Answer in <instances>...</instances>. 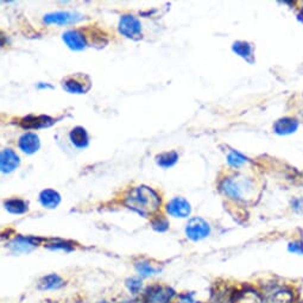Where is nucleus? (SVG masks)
I'll list each match as a JSON object with an SVG mask.
<instances>
[{
	"label": "nucleus",
	"mask_w": 303,
	"mask_h": 303,
	"mask_svg": "<svg viewBox=\"0 0 303 303\" xmlns=\"http://www.w3.org/2000/svg\"><path fill=\"white\" fill-rule=\"evenodd\" d=\"M124 203L132 211L144 218L152 215L160 207V197L153 189L145 185H139L126 194Z\"/></svg>",
	"instance_id": "nucleus-1"
},
{
	"label": "nucleus",
	"mask_w": 303,
	"mask_h": 303,
	"mask_svg": "<svg viewBox=\"0 0 303 303\" xmlns=\"http://www.w3.org/2000/svg\"><path fill=\"white\" fill-rule=\"evenodd\" d=\"M62 86L68 92L81 94V93L89 91V88L92 86V81L89 79V76L86 75V74H73V75L64 77L62 80Z\"/></svg>",
	"instance_id": "nucleus-2"
},
{
	"label": "nucleus",
	"mask_w": 303,
	"mask_h": 303,
	"mask_svg": "<svg viewBox=\"0 0 303 303\" xmlns=\"http://www.w3.org/2000/svg\"><path fill=\"white\" fill-rule=\"evenodd\" d=\"M175 296V292L169 287L152 286L144 294V303H170Z\"/></svg>",
	"instance_id": "nucleus-3"
},
{
	"label": "nucleus",
	"mask_w": 303,
	"mask_h": 303,
	"mask_svg": "<svg viewBox=\"0 0 303 303\" xmlns=\"http://www.w3.org/2000/svg\"><path fill=\"white\" fill-rule=\"evenodd\" d=\"M211 233V227L207 224V221L201 218H193L188 221L187 227H185V234L193 242H199V240L205 239L206 237Z\"/></svg>",
	"instance_id": "nucleus-4"
},
{
	"label": "nucleus",
	"mask_w": 303,
	"mask_h": 303,
	"mask_svg": "<svg viewBox=\"0 0 303 303\" xmlns=\"http://www.w3.org/2000/svg\"><path fill=\"white\" fill-rule=\"evenodd\" d=\"M119 31L124 36L132 39H138L142 36V25L141 21L134 15L125 14L123 15L119 23Z\"/></svg>",
	"instance_id": "nucleus-5"
},
{
	"label": "nucleus",
	"mask_w": 303,
	"mask_h": 303,
	"mask_svg": "<svg viewBox=\"0 0 303 303\" xmlns=\"http://www.w3.org/2000/svg\"><path fill=\"white\" fill-rule=\"evenodd\" d=\"M82 19V15L76 12H55V13H49L44 17V21L48 24H57V25H63V24L75 23Z\"/></svg>",
	"instance_id": "nucleus-6"
},
{
	"label": "nucleus",
	"mask_w": 303,
	"mask_h": 303,
	"mask_svg": "<svg viewBox=\"0 0 303 303\" xmlns=\"http://www.w3.org/2000/svg\"><path fill=\"white\" fill-rule=\"evenodd\" d=\"M166 211L175 218H187L190 214V205L187 200L182 197H175L166 206Z\"/></svg>",
	"instance_id": "nucleus-7"
},
{
	"label": "nucleus",
	"mask_w": 303,
	"mask_h": 303,
	"mask_svg": "<svg viewBox=\"0 0 303 303\" xmlns=\"http://www.w3.org/2000/svg\"><path fill=\"white\" fill-rule=\"evenodd\" d=\"M56 123V120L49 116H27L20 120L21 128L24 129H42L49 128L52 124Z\"/></svg>",
	"instance_id": "nucleus-8"
},
{
	"label": "nucleus",
	"mask_w": 303,
	"mask_h": 303,
	"mask_svg": "<svg viewBox=\"0 0 303 303\" xmlns=\"http://www.w3.org/2000/svg\"><path fill=\"white\" fill-rule=\"evenodd\" d=\"M64 286H66V282L63 281V278L56 274H50L39 280L38 284H37V288L45 292V290H58Z\"/></svg>",
	"instance_id": "nucleus-9"
},
{
	"label": "nucleus",
	"mask_w": 303,
	"mask_h": 303,
	"mask_svg": "<svg viewBox=\"0 0 303 303\" xmlns=\"http://www.w3.org/2000/svg\"><path fill=\"white\" fill-rule=\"evenodd\" d=\"M63 41L66 42L67 45L69 46L70 49H73V50H82V49L86 48L85 37H83L80 31H67L63 35Z\"/></svg>",
	"instance_id": "nucleus-10"
},
{
	"label": "nucleus",
	"mask_w": 303,
	"mask_h": 303,
	"mask_svg": "<svg viewBox=\"0 0 303 303\" xmlns=\"http://www.w3.org/2000/svg\"><path fill=\"white\" fill-rule=\"evenodd\" d=\"M39 147H41L39 138L35 134L29 132V134L21 136L19 139V148L26 153H35L39 149Z\"/></svg>",
	"instance_id": "nucleus-11"
},
{
	"label": "nucleus",
	"mask_w": 303,
	"mask_h": 303,
	"mask_svg": "<svg viewBox=\"0 0 303 303\" xmlns=\"http://www.w3.org/2000/svg\"><path fill=\"white\" fill-rule=\"evenodd\" d=\"M42 239L33 237H18L11 243V246L13 247L15 252H29L32 247L38 246L39 242Z\"/></svg>",
	"instance_id": "nucleus-12"
},
{
	"label": "nucleus",
	"mask_w": 303,
	"mask_h": 303,
	"mask_svg": "<svg viewBox=\"0 0 303 303\" xmlns=\"http://www.w3.org/2000/svg\"><path fill=\"white\" fill-rule=\"evenodd\" d=\"M1 170L2 172H11L19 165V157L10 149L2 150L1 152Z\"/></svg>",
	"instance_id": "nucleus-13"
},
{
	"label": "nucleus",
	"mask_w": 303,
	"mask_h": 303,
	"mask_svg": "<svg viewBox=\"0 0 303 303\" xmlns=\"http://www.w3.org/2000/svg\"><path fill=\"white\" fill-rule=\"evenodd\" d=\"M39 201L46 208H56L61 202V196L57 191L52 189H45L39 194Z\"/></svg>",
	"instance_id": "nucleus-14"
},
{
	"label": "nucleus",
	"mask_w": 303,
	"mask_h": 303,
	"mask_svg": "<svg viewBox=\"0 0 303 303\" xmlns=\"http://www.w3.org/2000/svg\"><path fill=\"white\" fill-rule=\"evenodd\" d=\"M70 139H72L73 144L77 148H86L88 145V134L85 129L81 126L73 129L70 131Z\"/></svg>",
	"instance_id": "nucleus-15"
},
{
	"label": "nucleus",
	"mask_w": 303,
	"mask_h": 303,
	"mask_svg": "<svg viewBox=\"0 0 303 303\" xmlns=\"http://www.w3.org/2000/svg\"><path fill=\"white\" fill-rule=\"evenodd\" d=\"M5 208L12 214H23L27 211V202L20 199H10L5 201Z\"/></svg>",
	"instance_id": "nucleus-16"
},
{
	"label": "nucleus",
	"mask_w": 303,
	"mask_h": 303,
	"mask_svg": "<svg viewBox=\"0 0 303 303\" xmlns=\"http://www.w3.org/2000/svg\"><path fill=\"white\" fill-rule=\"evenodd\" d=\"M178 154L175 151H169V152H163L156 157L157 164L163 166V168H169L172 166L177 162Z\"/></svg>",
	"instance_id": "nucleus-17"
},
{
	"label": "nucleus",
	"mask_w": 303,
	"mask_h": 303,
	"mask_svg": "<svg viewBox=\"0 0 303 303\" xmlns=\"http://www.w3.org/2000/svg\"><path fill=\"white\" fill-rule=\"evenodd\" d=\"M136 270L142 277H150L158 273V269L153 268L149 262H137L135 264Z\"/></svg>",
	"instance_id": "nucleus-18"
},
{
	"label": "nucleus",
	"mask_w": 303,
	"mask_h": 303,
	"mask_svg": "<svg viewBox=\"0 0 303 303\" xmlns=\"http://www.w3.org/2000/svg\"><path fill=\"white\" fill-rule=\"evenodd\" d=\"M125 284H126V287H128V289L130 290V293L134 294V295L138 294L142 290V288H143V282H142L141 278H137V277L128 278Z\"/></svg>",
	"instance_id": "nucleus-19"
},
{
	"label": "nucleus",
	"mask_w": 303,
	"mask_h": 303,
	"mask_svg": "<svg viewBox=\"0 0 303 303\" xmlns=\"http://www.w3.org/2000/svg\"><path fill=\"white\" fill-rule=\"evenodd\" d=\"M48 249L51 250H64V251H72L73 245L68 242H63L61 239H52L51 243L46 244L45 245Z\"/></svg>",
	"instance_id": "nucleus-20"
},
{
	"label": "nucleus",
	"mask_w": 303,
	"mask_h": 303,
	"mask_svg": "<svg viewBox=\"0 0 303 303\" xmlns=\"http://www.w3.org/2000/svg\"><path fill=\"white\" fill-rule=\"evenodd\" d=\"M151 225H152V228L154 231L158 232H164L169 228V222L163 215L156 216V218L151 221Z\"/></svg>",
	"instance_id": "nucleus-21"
},
{
	"label": "nucleus",
	"mask_w": 303,
	"mask_h": 303,
	"mask_svg": "<svg viewBox=\"0 0 303 303\" xmlns=\"http://www.w3.org/2000/svg\"><path fill=\"white\" fill-rule=\"evenodd\" d=\"M233 49L236 50L240 56H247L250 52V45H247L246 43H236L233 46Z\"/></svg>",
	"instance_id": "nucleus-22"
},
{
	"label": "nucleus",
	"mask_w": 303,
	"mask_h": 303,
	"mask_svg": "<svg viewBox=\"0 0 303 303\" xmlns=\"http://www.w3.org/2000/svg\"><path fill=\"white\" fill-rule=\"evenodd\" d=\"M238 158H242V157L238 156V153L233 152L230 157H228V162L233 165H238V164H240V163H244V160H245L244 158L243 159H238Z\"/></svg>",
	"instance_id": "nucleus-23"
},
{
	"label": "nucleus",
	"mask_w": 303,
	"mask_h": 303,
	"mask_svg": "<svg viewBox=\"0 0 303 303\" xmlns=\"http://www.w3.org/2000/svg\"><path fill=\"white\" fill-rule=\"evenodd\" d=\"M123 303H137V302H135V301H126V302H123Z\"/></svg>",
	"instance_id": "nucleus-24"
},
{
	"label": "nucleus",
	"mask_w": 303,
	"mask_h": 303,
	"mask_svg": "<svg viewBox=\"0 0 303 303\" xmlns=\"http://www.w3.org/2000/svg\"><path fill=\"white\" fill-rule=\"evenodd\" d=\"M194 303H195V302H194Z\"/></svg>",
	"instance_id": "nucleus-25"
}]
</instances>
